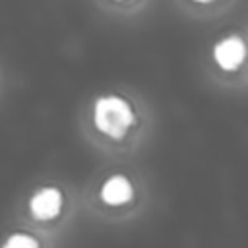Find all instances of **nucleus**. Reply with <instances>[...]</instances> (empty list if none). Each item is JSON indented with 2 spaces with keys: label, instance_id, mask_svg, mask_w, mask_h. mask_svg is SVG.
Instances as JSON below:
<instances>
[{
  "label": "nucleus",
  "instance_id": "f03ea898",
  "mask_svg": "<svg viewBox=\"0 0 248 248\" xmlns=\"http://www.w3.org/2000/svg\"><path fill=\"white\" fill-rule=\"evenodd\" d=\"M244 54H246L244 41L236 33H231V35L223 37L213 46V60L217 62L219 68L229 70V72L231 70H236L242 64Z\"/></svg>",
  "mask_w": 248,
  "mask_h": 248
},
{
  "label": "nucleus",
  "instance_id": "423d86ee",
  "mask_svg": "<svg viewBox=\"0 0 248 248\" xmlns=\"http://www.w3.org/2000/svg\"><path fill=\"white\" fill-rule=\"evenodd\" d=\"M198 2H211V0H198Z\"/></svg>",
  "mask_w": 248,
  "mask_h": 248
},
{
  "label": "nucleus",
  "instance_id": "7ed1b4c3",
  "mask_svg": "<svg viewBox=\"0 0 248 248\" xmlns=\"http://www.w3.org/2000/svg\"><path fill=\"white\" fill-rule=\"evenodd\" d=\"M29 209L33 217L39 221L54 219L62 209V192L56 186L39 188L29 200Z\"/></svg>",
  "mask_w": 248,
  "mask_h": 248
},
{
  "label": "nucleus",
  "instance_id": "39448f33",
  "mask_svg": "<svg viewBox=\"0 0 248 248\" xmlns=\"http://www.w3.org/2000/svg\"><path fill=\"white\" fill-rule=\"evenodd\" d=\"M2 248H41V244L35 236L27 234V232H12L4 240Z\"/></svg>",
  "mask_w": 248,
  "mask_h": 248
},
{
  "label": "nucleus",
  "instance_id": "f257e3e1",
  "mask_svg": "<svg viewBox=\"0 0 248 248\" xmlns=\"http://www.w3.org/2000/svg\"><path fill=\"white\" fill-rule=\"evenodd\" d=\"M93 122L103 134L110 138H122L134 124V110L120 95H101L93 105Z\"/></svg>",
  "mask_w": 248,
  "mask_h": 248
},
{
  "label": "nucleus",
  "instance_id": "20e7f679",
  "mask_svg": "<svg viewBox=\"0 0 248 248\" xmlns=\"http://www.w3.org/2000/svg\"><path fill=\"white\" fill-rule=\"evenodd\" d=\"M134 196V186L124 174L108 176L101 186V200L108 205H122Z\"/></svg>",
  "mask_w": 248,
  "mask_h": 248
}]
</instances>
